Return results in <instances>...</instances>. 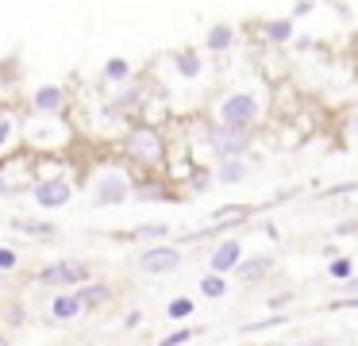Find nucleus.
I'll return each instance as SVG.
<instances>
[{"label": "nucleus", "mask_w": 358, "mask_h": 346, "mask_svg": "<svg viewBox=\"0 0 358 346\" xmlns=\"http://www.w3.org/2000/svg\"><path fill=\"white\" fill-rule=\"evenodd\" d=\"M220 115H224V127H250L258 120V100L250 92H235L220 104Z\"/></svg>", "instance_id": "1"}, {"label": "nucleus", "mask_w": 358, "mask_h": 346, "mask_svg": "<svg viewBox=\"0 0 358 346\" xmlns=\"http://www.w3.org/2000/svg\"><path fill=\"white\" fill-rule=\"evenodd\" d=\"M208 146H212V154L216 158H243V150L250 146V135L243 127H216L208 135Z\"/></svg>", "instance_id": "2"}, {"label": "nucleus", "mask_w": 358, "mask_h": 346, "mask_svg": "<svg viewBox=\"0 0 358 346\" xmlns=\"http://www.w3.org/2000/svg\"><path fill=\"white\" fill-rule=\"evenodd\" d=\"M127 154L135 161H143V166H158L162 161V138H158V131H150V127L131 131L127 135Z\"/></svg>", "instance_id": "3"}, {"label": "nucleus", "mask_w": 358, "mask_h": 346, "mask_svg": "<svg viewBox=\"0 0 358 346\" xmlns=\"http://www.w3.org/2000/svg\"><path fill=\"white\" fill-rule=\"evenodd\" d=\"M127 192H131V185H127L124 173H104L101 181L93 185V204H124Z\"/></svg>", "instance_id": "4"}, {"label": "nucleus", "mask_w": 358, "mask_h": 346, "mask_svg": "<svg viewBox=\"0 0 358 346\" xmlns=\"http://www.w3.org/2000/svg\"><path fill=\"white\" fill-rule=\"evenodd\" d=\"M181 266V254L173 246H155V250L139 254V269L143 273H173Z\"/></svg>", "instance_id": "5"}, {"label": "nucleus", "mask_w": 358, "mask_h": 346, "mask_svg": "<svg viewBox=\"0 0 358 346\" xmlns=\"http://www.w3.org/2000/svg\"><path fill=\"white\" fill-rule=\"evenodd\" d=\"M70 196H73V189L62 177H50V181L35 185V200H39L43 208H62V204H70Z\"/></svg>", "instance_id": "6"}, {"label": "nucleus", "mask_w": 358, "mask_h": 346, "mask_svg": "<svg viewBox=\"0 0 358 346\" xmlns=\"http://www.w3.org/2000/svg\"><path fill=\"white\" fill-rule=\"evenodd\" d=\"M43 284H78L85 281V266L81 261H55V266H47L39 273Z\"/></svg>", "instance_id": "7"}, {"label": "nucleus", "mask_w": 358, "mask_h": 346, "mask_svg": "<svg viewBox=\"0 0 358 346\" xmlns=\"http://www.w3.org/2000/svg\"><path fill=\"white\" fill-rule=\"evenodd\" d=\"M239 261H243V246H239V238H227V243H220V246H216V254H212V269H216V273L239 269Z\"/></svg>", "instance_id": "8"}, {"label": "nucleus", "mask_w": 358, "mask_h": 346, "mask_svg": "<svg viewBox=\"0 0 358 346\" xmlns=\"http://www.w3.org/2000/svg\"><path fill=\"white\" fill-rule=\"evenodd\" d=\"M81 296L78 292H70V296H55V304H50V315L55 319H73V315H81Z\"/></svg>", "instance_id": "9"}, {"label": "nucleus", "mask_w": 358, "mask_h": 346, "mask_svg": "<svg viewBox=\"0 0 358 346\" xmlns=\"http://www.w3.org/2000/svg\"><path fill=\"white\" fill-rule=\"evenodd\" d=\"M35 108L39 112H58L62 108V89H39L35 92Z\"/></svg>", "instance_id": "10"}, {"label": "nucleus", "mask_w": 358, "mask_h": 346, "mask_svg": "<svg viewBox=\"0 0 358 346\" xmlns=\"http://www.w3.org/2000/svg\"><path fill=\"white\" fill-rule=\"evenodd\" d=\"M243 177H247V161L227 158L224 166H220V181H224V185H235V181H243Z\"/></svg>", "instance_id": "11"}, {"label": "nucleus", "mask_w": 358, "mask_h": 346, "mask_svg": "<svg viewBox=\"0 0 358 346\" xmlns=\"http://www.w3.org/2000/svg\"><path fill=\"white\" fill-rule=\"evenodd\" d=\"M231 27H224V23H216V27L208 31V38H204V43H208V50H227V46H231Z\"/></svg>", "instance_id": "12"}, {"label": "nucleus", "mask_w": 358, "mask_h": 346, "mask_svg": "<svg viewBox=\"0 0 358 346\" xmlns=\"http://www.w3.org/2000/svg\"><path fill=\"white\" fill-rule=\"evenodd\" d=\"M173 66H178L185 77H196V73H201V58H196L193 50H178V54H173Z\"/></svg>", "instance_id": "13"}, {"label": "nucleus", "mask_w": 358, "mask_h": 346, "mask_svg": "<svg viewBox=\"0 0 358 346\" xmlns=\"http://www.w3.org/2000/svg\"><path fill=\"white\" fill-rule=\"evenodd\" d=\"M273 261L270 258H258V261H247V266H243L239 261V269H235V277H239V281H255L258 273H266V269H270Z\"/></svg>", "instance_id": "14"}, {"label": "nucleus", "mask_w": 358, "mask_h": 346, "mask_svg": "<svg viewBox=\"0 0 358 346\" xmlns=\"http://www.w3.org/2000/svg\"><path fill=\"white\" fill-rule=\"evenodd\" d=\"M12 227L24 231V235H35V238H50V235H55V227H50V223H35V219H16Z\"/></svg>", "instance_id": "15"}, {"label": "nucleus", "mask_w": 358, "mask_h": 346, "mask_svg": "<svg viewBox=\"0 0 358 346\" xmlns=\"http://www.w3.org/2000/svg\"><path fill=\"white\" fill-rule=\"evenodd\" d=\"M201 292H204V296H212V300H220V296L227 292V281H224L220 273H208V277L201 281Z\"/></svg>", "instance_id": "16"}, {"label": "nucleus", "mask_w": 358, "mask_h": 346, "mask_svg": "<svg viewBox=\"0 0 358 346\" xmlns=\"http://www.w3.org/2000/svg\"><path fill=\"white\" fill-rule=\"evenodd\" d=\"M266 35H270L273 43H285V38L293 35V23H289V20H270V23H266Z\"/></svg>", "instance_id": "17"}, {"label": "nucleus", "mask_w": 358, "mask_h": 346, "mask_svg": "<svg viewBox=\"0 0 358 346\" xmlns=\"http://www.w3.org/2000/svg\"><path fill=\"white\" fill-rule=\"evenodd\" d=\"M189 312H193V300H189V296L170 300V308H166V315H170V319H185Z\"/></svg>", "instance_id": "18"}, {"label": "nucleus", "mask_w": 358, "mask_h": 346, "mask_svg": "<svg viewBox=\"0 0 358 346\" xmlns=\"http://www.w3.org/2000/svg\"><path fill=\"white\" fill-rule=\"evenodd\" d=\"M104 77H108V81H124V77H127V62L124 58H112L108 66H104Z\"/></svg>", "instance_id": "19"}, {"label": "nucleus", "mask_w": 358, "mask_h": 346, "mask_svg": "<svg viewBox=\"0 0 358 346\" xmlns=\"http://www.w3.org/2000/svg\"><path fill=\"white\" fill-rule=\"evenodd\" d=\"M78 296L81 304H101V300H108V289H81Z\"/></svg>", "instance_id": "20"}, {"label": "nucleus", "mask_w": 358, "mask_h": 346, "mask_svg": "<svg viewBox=\"0 0 358 346\" xmlns=\"http://www.w3.org/2000/svg\"><path fill=\"white\" fill-rule=\"evenodd\" d=\"M131 235L135 238H158V235H166V227H162V223H147V227H135Z\"/></svg>", "instance_id": "21"}, {"label": "nucleus", "mask_w": 358, "mask_h": 346, "mask_svg": "<svg viewBox=\"0 0 358 346\" xmlns=\"http://www.w3.org/2000/svg\"><path fill=\"white\" fill-rule=\"evenodd\" d=\"M278 323H285V315H266V319H258V323H247L243 331H266V327H278Z\"/></svg>", "instance_id": "22"}, {"label": "nucleus", "mask_w": 358, "mask_h": 346, "mask_svg": "<svg viewBox=\"0 0 358 346\" xmlns=\"http://www.w3.org/2000/svg\"><path fill=\"white\" fill-rule=\"evenodd\" d=\"M189 338H193V331H173V335L162 338L158 346H181V343H189Z\"/></svg>", "instance_id": "23"}, {"label": "nucleus", "mask_w": 358, "mask_h": 346, "mask_svg": "<svg viewBox=\"0 0 358 346\" xmlns=\"http://www.w3.org/2000/svg\"><path fill=\"white\" fill-rule=\"evenodd\" d=\"M20 261V254L16 250H8V246H0V269H12Z\"/></svg>", "instance_id": "24"}, {"label": "nucleus", "mask_w": 358, "mask_h": 346, "mask_svg": "<svg viewBox=\"0 0 358 346\" xmlns=\"http://www.w3.org/2000/svg\"><path fill=\"white\" fill-rule=\"evenodd\" d=\"M12 131H16V127H12V120H8L4 112H0V146H4V143L12 138Z\"/></svg>", "instance_id": "25"}, {"label": "nucleus", "mask_w": 358, "mask_h": 346, "mask_svg": "<svg viewBox=\"0 0 358 346\" xmlns=\"http://www.w3.org/2000/svg\"><path fill=\"white\" fill-rule=\"evenodd\" d=\"M350 273V258H335L331 261V277H347Z\"/></svg>", "instance_id": "26"}, {"label": "nucleus", "mask_w": 358, "mask_h": 346, "mask_svg": "<svg viewBox=\"0 0 358 346\" xmlns=\"http://www.w3.org/2000/svg\"><path fill=\"white\" fill-rule=\"evenodd\" d=\"M358 231V219H343L339 227H335V235H355Z\"/></svg>", "instance_id": "27"}, {"label": "nucleus", "mask_w": 358, "mask_h": 346, "mask_svg": "<svg viewBox=\"0 0 358 346\" xmlns=\"http://www.w3.org/2000/svg\"><path fill=\"white\" fill-rule=\"evenodd\" d=\"M8 323H12V327H20V323H24V308H12V312H8Z\"/></svg>", "instance_id": "28"}, {"label": "nucleus", "mask_w": 358, "mask_h": 346, "mask_svg": "<svg viewBox=\"0 0 358 346\" xmlns=\"http://www.w3.org/2000/svg\"><path fill=\"white\" fill-rule=\"evenodd\" d=\"M335 308H358V296H347V300H335Z\"/></svg>", "instance_id": "29"}, {"label": "nucleus", "mask_w": 358, "mask_h": 346, "mask_svg": "<svg viewBox=\"0 0 358 346\" xmlns=\"http://www.w3.org/2000/svg\"><path fill=\"white\" fill-rule=\"evenodd\" d=\"M343 289H347V292H350V296H358V277H350V281H347V284H343Z\"/></svg>", "instance_id": "30"}, {"label": "nucleus", "mask_w": 358, "mask_h": 346, "mask_svg": "<svg viewBox=\"0 0 358 346\" xmlns=\"http://www.w3.org/2000/svg\"><path fill=\"white\" fill-rule=\"evenodd\" d=\"M304 346H335L331 338H312V343H304Z\"/></svg>", "instance_id": "31"}, {"label": "nucleus", "mask_w": 358, "mask_h": 346, "mask_svg": "<svg viewBox=\"0 0 358 346\" xmlns=\"http://www.w3.org/2000/svg\"><path fill=\"white\" fill-rule=\"evenodd\" d=\"M285 346H304V343H285Z\"/></svg>", "instance_id": "32"}, {"label": "nucleus", "mask_w": 358, "mask_h": 346, "mask_svg": "<svg viewBox=\"0 0 358 346\" xmlns=\"http://www.w3.org/2000/svg\"><path fill=\"white\" fill-rule=\"evenodd\" d=\"M0 346H8V338H0Z\"/></svg>", "instance_id": "33"}, {"label": "nucleus", "mask_w": 358, "mask_h": 346, "mask_svg": "<svg viewBox=\"0 0 358 346\" xmlns=\"http://www.w3.org/2000/svg\"><path fill=\"white\" fill-rule=\"evenodd\" d=\"M355 131H358V115H355Z\"/></svg>", "instance_id": "34"}]
</instances>
